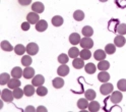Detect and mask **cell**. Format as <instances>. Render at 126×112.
<instances>
[{
  "mask_svg": "<svg viewBox=\"0 0 126 112\" xmlns=\"http://www.w3.org/2000/svg\"><path fill=\"white\" fill-rule=\"evenodd\" d=\"M36 93L38 94V96H40V97H44V96L48 94V89L43 86H40V87H38V89L36 90Z\"/></svg>",
  "mask_w": 126,
  "mask_h": 112,
  "instance_id": "obj_34",
  "label": "cell"
},
{
  "mask_svg": "<svg viewBox=\"0 0 126 112\" xmlns=\"http://www.w3.org/2000/svg\"><path fill=\"white\" fill-rule=\"evenodd\" d=\"M117 88H118V90H119V91L125 92L126 91V79L125 78L119 79L118 83H117Z\"/></svg>",
  "mask_w": 126,
  "mask_h": 112,
  "instance_id": "obj_36",
  "label": "cell"
},
{
  "mask_svg": "<svg viewBox=\"0 0 126 112\" xmlns=\"http://www.w3.org/2000/svg\"><path fill=\"white\" fill-rule=\"evenodd\" d=\"M53 87L55 88V89H60V88H62L63 86H64V81H63L62 77H56L53 79Z\"/></svg>",
  "mask_w": 126,
  "mask_h": 112,
  "instance_id": "obj_21",
  "label": "cell"
},
{
  "mask_svg": "<svg viewBox=\"0 0 126 112\" xmlns=\"http://www.w3.org/2000/svg\"><path fill=\"white\" fill-rule=\"evenodd\" d=\"M3 107V102H0V109Z\"/></svg>",
  "mask_w": 126,
  "mask_h": 112,
  "instance_id": "obj_45",
  "label": "cell"
},
{
  "mask_svg": "<svg viewBox=\"0 0 126 112\" xmlns=\"http://www.w3.org/2000/svg\"><path fill=\"white\" fill-rule=\"evenodd\" d=\"M31 29V23L29 21H25L21 23V30L22 31H29Z\"/></svg>",
  "mask_w": 126,
  "mask_h": 112,
  "instance_id": "obj_41",
  "label": "cell"
},
{
  "mask_svg": "<svg viewBox=\"0 0 126 112\" xmlns=\"http://www.w3.org/2000/svg\"><path fill=\"white\" fill-rule=\"evenodd\" d=\"M98 79L101 83H107L110 79V75L106 70H101V73L98 74Z\"/></svg>",
  "mask_w": 126,
  "mask_h": 112,
  "instance_id": "obj_11",
  "label": "cell"
},
{
  "mask_svg": "<svg viewBox=\"0 0 126 112\" xmlns=\"http://www.w3.org/2000/svg\"><path fill=\"white\" fill-rule=\"evenodd\" d=\"M69 58H68V55L64 54V53H62L58 56V62L61 63V64H66V63L68 62Z\"/></svg>",
  "mask_w": 126,
  "mask_h": 112,
  "instance_id": "obj_40",
  "label": "cell"
},
{
  "mask_svg": "<svg viewBox=\"0 0 126 112\" xmlns=\"http://www.w3.org/2000/svg\"><path fill=\"white\" fill-rule=\"evenodd\" d=\"M23 92H25V95L28 96V97H31L36 93V89H35V86L32 84V85H27L25 88H23Z\"/></svg>",
  "mask_w": 126,
  "mask_h": 112,
  "instance_id": "obj_12",
  "label": "cell"
},
{
  "mask_svg": "<svg viewBox=\"0 0 126 112\" xmlns=\"http://www.w3.org/2000/svg\"><path fill=\"white\" fill-rule=\"evenodd\" d=\"M10 75H12V77L20 78L21 76H23V71H22V69L20 67H14V68H12Z\"/></svg>",
  "mask_w": 126,
  "mask_h": 112,
  "instance_id": "obj_19",
  "label": "cell"
},
{
  "mask_svg": "<svg viewBox=\"0 0 126 112\" xmlns=\"http://www.w3.org/2000/svg\"><path fill=\"white\" fill-rule=\"evenodd\" d=\"M35 76V69L31 66H27L23 69V77L27 79H31Z\"/></svg>",
  "mask_w": 126,
  "mask_h": 112,
  "instance_id": "obj_8",
  "label": "cell"
},
{
  "mask_svg": "<svg viewBox=\"0 0 126 112\" xmlns=\"http://www.w3.org/2000/svg\"><path fill=\"white\" fill-rule=\"evenodd\" d=\"M73 19L76 21H81L84 19V13L81 10H75L73 13Z\"/></svg>",
  "mask_w": 126,
  "mask_h": 112,
  "instance_id": "obj_33",
  "label": "cell"
},
{
  "mask_svg": "<svg viewBox=\"0 0 126 112\" xmlns=\"http://www.w3.org/2000/svg\"><path fill=\"white\" fill-rule=\"evenodd\" d=\"M100 104L97 102V101H92L90 104H89V110L91 111V112H98L99 110H100Z\"/></svg>",
  "mask_w": 126,
  "mask_h": 112,
  "instance_id": "obj_22",
  "label": "cell"
},
{
  "mask_svg": "<svg viewBox=\"0 0 126 112\" xmlns=\"http://www.w3.org/2000/svg\"><path fill=\"white\" fill-rule=\"evenodd\" d=\"M125 42H126V40L123 35H118L114 39V44L116 47H123L125 45Z\"/></svg>",
  "mask_w": 126,
  "mask_h": 112,
  "instance_id": "obj_13",
  "label": "cell"
},
{
  "mask_svg": "<svg viewBox=\"0 0 126 112\" xmlns=\"http://www.w3.org/2000/svg\"><path fill=\"white\" fill-rule=\"evenodd\" d=\"M81 33L84 37H92L94 35V30L92 27L90 26H85L82 28V31H81Z\"/></svg>",
  "mask_w": 126,
  "mask_h": 112,
  "instance_id": "obj_23",
  "label": "cell"
},
{
  "mask_svg": "<svg viewBox=\"0 0 126 112\" xmlns=\"http://www.w3.org/2000/svg\"><path fill=\"white\" fill-rule=\"evenodd\" d=\"M80 35L79 34H77V33H72L71 35L69 36V42L71 43L72 45H77V44H79L80 42Z\"/></svg>",
  "mask_w": 126,
  "mask_h": 112,
  "instance_id": "obj_17",
  "label": "cell"
},
{
  "mask_svg": "<svg viewBox=\"0 0 126 112\" xmlns=\"http://www.w3.org/2000/svg\"><path fill=\"white\" fill-rule=\"evenodd\" d=\"M1 48H2V50L6 51V52H10L14 49V48L12 47V45L8 41H6V40H4V41L1 42Z\"/></svg>",
  "mask_w": 126,
  "mask_h": 112,
  "instance_id": "obj_24",
  "label": "cell"
},
{
  "mask_svg": "<svg viewBox=\"0 0 126 112\" xmlns=\"http://www.w3.org/2000/svg\"><path fill=\"white\" fill-rule=\"evenodd\" d=\"M57 74L60 75V76H66L68 74H69V67L66 65V64H62L58 67L57 69Z\"/></svg>",
  "mask_w": 126,
  "mask_h": 112,
  "instance_id": "obj_15",
  "label": "cell"
},
{
  "mask_svg": "<svg viewBox=\"0 0 126 112\" xmlns=\"http://www.w3.org/2000/svg\"><path fill=\"white\" fill-rule=\"evenodd\" d=\"M9 81H10V75L6 74V73L1 74V75H0V84H1L2 86L8 84Z\"/></svg>",
  "mask_w": 126,
  "mask_h": 112,
  "instance_id": "obj_30",
  "label": "cell"
},
{
  "mask_svg": "<svg viewBox=\"0 0 126 112\" xmlns=\"http://www.w3.org/2000/svg\"><path fill=\"white\" fill-rule=\"evenodd\" d=\"M44 83H45V77L42 75H37L33 77V79H32V84H33L35 87L43 86Z\"/></svg>",
  "mask_w": 126,
  "mask_h": 112,
  "instance_id": "obj_7",
  "label": "cell"
},
{
  "mask_svg": "<svg viewBox=\"0 0 126 112\" xmlns=\"http://www.w3.org/2000/svg\"><path fill=\"white\" fill-rule=\"evenodd\" d=\"M33 62V59L31 58L30 55H23L21 57V64L23 66H30Z\"/></svg>",
  "mask_w": 126,
  "mask_h": 112,
  "instance_id": "obj_29",
  "label": "cell"
},
{
  "mask_svg": "<svg viewBox=\"0 0 126 112\" xmlns=\"http://www.w3.org/2000/svg\"><path fill=\"white\" fill-rule=\"evenodd\" d=\"M37 111L38 112H47V109L44 107V106H39L37 108Z\"/></svg>",
  "mask_w": 126,
  "mask_h": 112,
  "instance_id": "obj_44",
  "label": "cell"
},
{
  "mask_svg": "<svg viewBox=\"0 0 126 112\" xmlns=\"http://www.w3.org/2000/svg\"><path fill=\"white\" fill-rule=\"evenodd\" d=\"M84 69H85V73L86 74H90V75H93L96 73V69H97V66L94 64V63H88L86 65H84Z\"/></svg>",
  "mask_w": 126,
  "mask_h": 112,
  "instance_id": "obj_25",
  "label": "cell"
},
{
  "mask_svg": "<svg viewBox=\"0 0 126 112\" xmlns=\"http://www.w3.org/2000/svg\"><path fill=\"white\" fill-rule=\"evenodd\" d=\"M79 50L77 49L76 47H72V48H70L69 51H68V56L70 58H76L78 55H79Z\"/></svg>",
  "mask_w": 126,
  "mask_h": 112,
  "instance_id": "obj_32",
  "label": "cell"
},
{
  "mask_svg": "<svg viewBox=\"0 0 126 112\" xmlns=\"http://www.w3.org/2000/svg\"><path fill=\"white\" fill-rule=\"evenodd\" d=\"M1 99L2 101L4 102H8V103H11L14 99V96H13V92H11L8 89H4L2 90V93H1Z\"/></svg>",
  "mask_w": 126,
  "mask_h": 112,
  "instance_id": "obj_1",
  "label": "cell"
},
{
  "mask_svg": "<svg viewBox=\"0 0 126 112\" xmlns=\"http://www.w3.org/2000/svg\"><path fill=\"white\" fill-rule=\"evenodd\" d=\"M89 100L86 99V98H84V99H79L77 101V107L79 108L80 110H83V109H85V108H88L89 107V102H88Z\"/></svg>",
  "mask_w": 126,
  "mask_h": 112,
  "instance_id": "obj_26",
  "label": "cell"
},
{
  "mask_svg": "<svg viewBox=\"0 0 126 112\" xmlns=\"http://www.w3.org/2000/svg\"><path fill=\"white\" fill-rule=\"evenodd\" d=\"M101 2H106V1H108V0H100Z\"/></svg>",
  "mask_w": 126,
  "mask_h": 112,
  "instance_id": "obj_46",
  "label": "cell"
},
{
  "mask_svg": "<svg viewBox=\"0 0 126 112\" xmlns=\"http://www.w3.org/2000/svg\"><path fill=\"white\" fill-rule=\"evenodd\" d=\"M18 3L22 6H28L32 3V0H18Z\"/></svg>",
  "mask_w": 126,
  "mask_h": 112,
  "instance_id": "obj_42",
  "label": "cell"
},
{
  "mask_svg": "<svg viewBox=\"0 0 126 112\" xmlns=\"http://www.w3.org/2000/svg\"><path fill=\"white\" fill-rule=\"evenodd\" d=\"M72 65L74 68L76 69H80L82 67H84V62H83V59L82 58H74L73 61H72Z\"/></svg>",
  "mask_w": 126,
  "mask_h": 112,
  "instance_id": "obj_18",
  "label": "cell"
},
{
  "mask_svg": "<svg viewBox=\"0 0 126 112\" xmlns=\"http://www.w3.org/2000/svg\"><path fill=\"white\" fill-rule=\"evenodd\" d=\"M117 33L119 34V35H125L126 34V23H120V25H118L117 29Z\"/></svg>",
  "mask_w": 126,
  "mask_h": 112,
  "instance_id": "obj_39",
  "label": "cell"
},
{
  "mask_svg": "<svg viewBox=\"0 0 126 112\" xmlns=\"http://www.w3.org/2000/svg\"><path fill=\"white\" fill-rule=\"evenodd\" d=\"M105 52L107 54H114L116 52V46H115V44H108V45H106Z\"/></svg>",
  "mask_w": 126,
  "mask_h": 112,
  "instance_id": "obj_37",
  "label": "cell"
},
{
  "mask_svg": "<svg viewBox=\"0 0 126 112\" xmlns=\"http://www.w3.org/2000/svg\"><path fill=\"white\" fill-rule=\"evenodd\" d=\"M79 44L83 49H91V48H93V46H94V41L91 39V37H84L80 40Z\"/></svg>",
  "mask_w": 126,
  "mask_h": 112,
  "instance_id": "obj_3",
  "label": "cell"
},
{
  "mask_svg": "<svg viewBox=\"0 0 126 112\" xmlns=\"http://www.w3.org/2000/svg\"><path fill=\"white\" fill-rule=\"evenodd\" d=\"M106 54L107 53L104 50H101V49L96 50V51H94V58L96 59V60H98V61L104 60L106 58Z\"/></svg>",
  "mask_w": 126,
  "mask_h": 112,
  "instance_id": "obj_14",
  "label": "cell"
},
{
  "mask_svg": "<svg viewBox=\"0 0 126 112\" xmlns=\"http://www.w3.org/2000/svg\"><path fill=\"white\" fill-rule=\"evenodd\" d=\"M123 99V96H122V93L121 91H115L112 93L111 97H110V100H111L112 103L114 104H119Z\"/></svg>",
  "mask_w": 126,
  "mask_h": 112,
  "instance_id": "obj_4",
  "label": "cell"
},
{
  "mask_svg": "<svg viewBox=\"0 0 126 112\" xmlns=\"http://www.w3.org/2000/svg\"><path fill=\"white\" fill-rule=\"evenodd\" d=\"M45 9V6L42 2H35L32 5V10L37 12V13H42Z\"/></svg>",
  "mask_w": 126,
  "mask_h": 112,
  "instance_id": "obj_10",
  "label": "cell"
},
{
  "mask_svg": "<svg viewBox=\"0 0 126 112\" xmlns=\"http://www.w3.org/2000/svg\"><path fill=\"white\" fill-rule=\"evenodd\" d=\"M79 55H80V58H82L83 60H88V59H90L92 57V53H91L90 49H83V50H81Z\"/></svg>",
  "mask_w": 126,
  "mask_h": 112,
  "instance_id": "obj_31",
  "label": "cell"
},
{
  "mask_svg": "<svg viewBox=\"0 0 126 112\" xmlns=\"http://www.w3.org/2000/svg\"><path fill=\"white\" fill-rule=\"evenodd\" d=\"M13 51L15 52V54H16V55H23V54H25V52L27 51V47H25L21 44H17L16 46L14 47Z\"/></svg>",
  "mask_w": 126,
  "mask_h": 112,
  "instance_id": "obj_20",
  "label": "cell"
},
{
  "mask_svg": "<svg viewBox=\"0 0 126 112\" xmlns=\"http://www.w3.org/2000/svg\"><path fill=\"white\" fill-rule=\"evenodd\" d=\"M27 19L28 21L31 23V25H36V23L40 20V18H39V13L35 12V11H32L27 15Z\"/></svg>",
  "mask_w": 126,
  "mask_h": 112,
  "instance_id": "obj_5",
  "label": "cell"
},
{
  "mask_svg": "<svg viewBox=\"0 0 126 112\" xmlns=\"http://www.w3.org/2000/svg\"><path fill=\"white\" fill-rule=\"evenodd\" d=\"M26 112H34V111H37V109H35L33 106H28L26 109H25Z\"/></svg>",
  "mask_w": 126,
  "mask_h": 112,
  "instance_id": "obj_43",
  "label": "cell"
},
{
  "mask_svg": "<svg viewBox=\"0 0 126 112\" xmlns=\"http://www.w3.org/2000/svg\"><path fill=\"white\" fill-rule=\"evenodd\" d=\"M27 52L29 55H36L39 52V46L36 43H29L27 46Z\"/></svg>",
  "mask_w": 126,
  "mask_h": 112,
  "instance_id": "obj_6",
  "label": "cell"
},
{
  "mask_svg": "<svg viewBox=\"0 0 126 112\" xmlns=\"http://www.w3.org/2000/svg\"><path fill=\"white\" fill-rule=\"evenodd\" d=\"M48 28V22L44 19H40L37 23H36V30L38 32H44Z\"/></svg>",
  "mask_w": 126,
  "mask_h": 112,
  "instance_id": "obj_9",
  "label": "cell"
},
{
  "mask_svg": "<svg viewBox=\"0 0 126 112\" xmlns=\"http://www.w3.org/2000/svg\"><path fill=\"white\" fill-rule=\"evenodd\" d=\"M100 91H101V94H102V95L107 96V95L111 94V93L114 91V87H113L112 84H110V83L107 82V83H104L103 85L101 86Z\"/></svg>",
  "mask_w": 126,
  "mask_h": 112,
  "instance_id": "obj_2",
  "label": "cell"
},
{
  "mask_svg": "<svg viewBox=\"0 0 126 112\" xmlns=\"http://www.w3.org/2000/svg\"><path fill=\"white\" fill-rule=\"evenodd\" d=\"M110 68V63H109V61H107V60H101L100 62H99V64H98V69H100V70H107V69H109Z\"/></svg>",
  "mask_w": 126,
  "mask_h": 112,
  "instance_id": "obj_28",
  "label": "cell"
},
{
  "mask_svg": "<svg viewBox=\"0 0 126 112\" xmlns=\"http://www.w3.org/2000/svg\"><path fill=\"white\" fill-rule=\"evenodd\" d=\"M84 97L88 99L89 101H93L94 99H96V92L94 90H88L84 93Z\"/></svg>",
  "mask_w": 126,
  "mask_h": 112,
  "instance_id": "obj_35",
  "label": "cell"
},
{
  "mask_svg": "<svg viewBox=\"0 0 126 112\" xmlns=\"http://www.w3.org/2000/svg\"><path fill=\"white\" fill-rule=\"evenodd\" d=\"M12 92H13L14 99H20V98H22L23 94H25V92H23V90L19 89V88H16V89H14Z\"/></svg>",
  "mask_w": 126,
  "mask_h": 112,
  "instance_id": "obj_38",
  "label": "cell"
},
{
  "mask_svg": "<svg viewBox=\"0 0 126 112\" xmlns=\"http://www.w3.org/2000/svg\"><path fill=\"white\" fill-rule=\"evenodd\" d=\"M63 23V19L62 17H60V15H55L54 18H52V25L55 26V27H60L62 26Z\"/></svg>",
  "mask_w": 126,
  "mask_h": 112,
  "instance_id": "obj_27",
  "label": "cell"
},
{
  "mask_svg": "<svg viewBox=\"0 0 126 112\" xmlns=\"http://www.w3.org/2000/svg\"><path fill=\"white\" fill-rule=\"evenodd\" d=\"M8 88L9 89H12V90H14V89H16V88H19V86L21 85V83L19 82V78H15V77H12V78H10V81L8 82Z\"/></svg>",
  "mask_w": 126,
  "mask_h": 112,
  "instance_id": "obj_16",
  "label": "cell"
}]
</instances>
